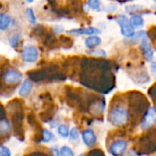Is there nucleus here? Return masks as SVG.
<instances>
[{
	"label": "nucleus",
	"mask_w": 156,
	"mask_h": 156,
	"mask_svg": "<svg viewBox=\"0 0 156 156\" xmlns=\"http://www.w3.org/2000/svg\"><path fill=\"white\" fill-rule=\"evenodd\" d=\"M51 152H52V155H53V156H59V155H60V151H58L57 148H52Z\"/></svg>",
	"instance_id": "25"
},
{
	"label": "nucleus",
	"mask_w": 156,
	"mask_h": 156,
	"mask_svg": "<svg viewBox=\"0 0 156 156\" xmlns=\"http://www.w3.org/2000/svg\"><path fill=\"white\" fill-rule=\"evenodd\" d=\"M11 18L6 13H0V30H6L11 24Z\"/></svg>",
	"instance_id": "11"
},
{
	"label": "nucleus",
	"mask_w": 156,
	"mask_h": 156,
	"mask_svg": "<svg viewBox=\"0 0 156 156\" xmlns=\"http://www.w3.org/2000/svg\"><path fill=\"white\" fill-rule=\"evenodd\" d=\"M21 79H22L21 73L15 69L8 70L3 75V80L8 85H16L20 83Z\"/></svg>",
	"instance_id": "3"
},
{
	"label": "nucleus",
	"mask_w": 156,
	"mask_h": 156,
	"mask_svg": "<svg viewBox=\"0 0 156 156\" xmlns=\"http://www.w3.org/2000/svg\"><path fill=\"white\" fill-rule=\"evenodd\" d=\"M128 143L124 140H119L114 141L110 147H109V151L113 156H121L124 154V152L127 150Z\"/></svg>",
	"instance_id": "5"
},
{
	"label": "nucleus",
	"mask_w": 156,
	"mask_h": 156,
	"mask_svg": "<svg viewBox=\"0 0 156 156\" xmlns=\"http://www.w3.org/2000/svg\"><path fill=\"white\" fill-rule=\"evenodd\" d=\"M87 6L96 11H99L101 9V3L99 0H88Z\"/></svg>",
	"instance_id": "15"
},
{
	"label": "nucleus",
	"mask_w": 156,
	"mask_h": 156,
	"mask_svg": "<svg viewBox=\"0 0 156 156\" xmlns=\"http://www.w3.org/2000/svg\"><path fill=\"white\" fill-rule=\"evenodd\" d=\"M154 124H156V109L154 108H150L142 119L141 128L143 129H147Z\"/></svg>",
	"instance_id": "6"
},
{
	"label": "nucleus",
	"mask_w": 156,
	"mask_h": 156,
	"mask_svg": "<svg viewBox=\"0 0 156 156\" xmlns=\"http://www.w3.org/2000/svg\"><path fill=\"white\" fill-rule=\"evenodd\" d=\"M129 23H130L132 28H140V27L143 26L144 20H143L141 16H140V15H133L130 18V20H129Z\"/></svg>",
	"instance_id": "14"
},
{
	"label": "nucleus",
	"mask_w": 156,
	"mask_h": 156,
	"mask_svg": "<svg viewBox=\"0 0 156 156\" xmlns=\"http://www.w3.org/2000/svg\"><path fill=\"white\" fill-rule=\"evenodd\" d=\"M27 15H28V18H29V20L31 24H35L36 23V17L34 15V12H33V9H27Z\"/></svg>",
	"instance_id": "21"
},
{
	"label": "nucleus",
	"mask_w": 156,
	"mask_h": 156,
	"mask_svg": "<svg viewBox=\"0 0 156 156\" xmlns=\"http://www.w3.org/2000/svg\"><path fill=\"white\" fill-rule=\"evenodd\" d=\"M100 43H101V39L98 36H90L85 41V44L88 49H94L98 47Z\"/></svg>",
	"instance_id": "12"
},
{
	"label": "nucleus",
	"mask_w": 156,
	"mask_h": 156,
	"mask_svg": "<svg viewBox=\"0 0 156 156\" xmlns=\"http://www.w3.org/2000/svg\"><path fill=\"white\" fill-rule=\"evenodd\" d=\"M78 137H79V131H78L77 128H73L70 131L69 134V138L71 140H78Z\"/></svg>",
	"instance_id": "20"
},
{
	"label": "nucleus",
	"mask_w": 156,
	"mask_h": 156,
	"mask_svg": "<svg viewBox=\"0 0 156 156\" xmlns=\"http://www.w3.org/2000/svg\"><path fill=\"white\" fill-rule=\"evenodd\" d=\"M132 153H133V151H130V152H129V154L127 156H136L135 154H132Z\"/></svg>",
	"instance_id": "27"
},
{
	"label": "nucleus",
	"mask_w": 156,
	"mask_h": 156,
	"mask_svg": "<svg viewBox=\"0 0 156 156\" xmlns=\"http://www.w3.org/2000/svg\"><path fill=\"white\" fill-rule=\"evenodd\" d=\"M151 73L156 75V63L155 62H152L151 65Z\"/></svg>",
	"instance_id": "24"
},
{
	"label": "nucleus",
	"mask_w": 156,
	"mask_h": 156,
	"mask_svg": "<svg viewBox=\"0 0 156 156\" xmlns=\"http://www.w3.org/2000/svg\"><path fill=\"white\" fill-rule=\"evenodd\" d=\"M119 27H120V30H121V33L123 36L127 37V38H131V37H134L135 35V32H134V30L133 28L131 27L130 23H129V20L127 19L126 16L124 15H119L118 17V20H117Z\"/></svg>",
	"instance_id": "2"
},
{
	"label": "nucleus",
	"mask_w": 156,
	"mask_h": 156,
	"mask_svg": "<svg viewBox=\"0 0 156 156\" xmlns=\"http://www.w3.org/2000/svg\"><path fill=\"white\" fill-rule=\"evenodd\" d=\"M27 2H29V3H32L33 2V0H26Z\"/></svg>",
	"instance_id": "28"
},
{
	"label": "nucleus",
	"mask_w": 156,
	"mask_h": 156,
	"mask_svg": "<svg viewBox=\"0 0 156 156\" xmlns=\"http://www.w3.org/2000/svg\"><path fill=\"white\" fill-rule=\"evenodd\" d=\"M140 46H141V49H142V51H143V55L146 59V61L148 62H151L153 58V51L151 49L149 43H148V40H147V37L143 38L141 41H140Z\"/></svg>",
	"instance_id": "8"
},
{
	"label": "nucleus",
	"mask_w": 156,
	"mask_h": 156,
	"mask_svg": "<svg viewBox=\"0 0 156 156\" xmlns=\"http://www.w3.org/2000/svg\"><path fill=\"white\" fill-rule=\"evenodd\" d=\"M32 88H33L32 82L30 80H26L20 87V88L19 90V95L22 98L28 97L30 94V92L32 91Z\"/></svg>",
	"instance_id": "9"
},
{
	"label": "nucleus",
	"mask_w": 156,
	"mask_h": 156,
	"mask_svg": "<svg viewBox=\"0 0 156 156\" xmlns=\"http://www.w3.org/2000/svg\"><path fill=\"white\" fill-rule=\"evenodd\" d=\"M118 1H119V3H126V2L130 1V0H118Z\"/></svg>",
	"instance_id": "26"
},
{
	"label": "nucleus",
	"mask_w": 156,
	"mask_h": 156,
	"mask_svg": "<svg viewBox=\"0 0 156 156\" xmlns=\"http://www.w3.org/2000/svg\"><path fill=\"white\" fill-rule=\"evenodd\" d=\"M129 112L124 106L119 105L114 107L109 112V120L115 126H122L127 123Z\"/></svg>",
	"instance_id": "1"
},
{
	"label": "nucleus",
	"mask_w": 156,
	"mask_h": 156,
	"mask_svg": "<svg viewBox=\"0 0 156 156\" xmlns=\"http://www.w3.org/2000/svg\"><path fill=\"white\" fill-rule=\"evenodd\" d=\"M58 133L61 137L62 138H67L70 134L69 131V127L66 125H60L58 127Z\"/></svg>",
	"instance_id": "16"
},
{
	"label": "nucleus",
	"mask_w": 156,
	"mask_h": 156,
	"mask_svg": "<svg viewBox=\"0 0 156 156\" xmlns=\"http://www.w3.org/2000/svg\"><path fill=\"white\" fill-rule=\"evenodd\" d=\"M53 138H54V136H53V134H52L50 130H48V129H43V131H42V141H44V142H49V141H51Z\"/></svg>",
	"instance_id": "18"
},
{
	"label": "nucleus",
	"mask_w": 156,
	"mask_h": 156,
	"mask_svg": "<svg viewBox=\"0 0 156 156\" xmlns=\"http://www.w3.org/2000/svg\"><path fill=\"white\" fill-rule=\"evenodd\" d=\"M20 40V34H15L12 37H10V39H9L10 46L13 47V48H16L18 46V44H19Z\"/></svg>",
	"instance_id": "19"
},
{
	"label": "nucleus",
	"mask_w": 156,
	"mask_h": 156,
	"mask_svg": "<svg viewBox=\"0 0 156 156\" xmlns=\"http://www.w3.org/2000/svg\"><path fill=\"white\" fill-rule=\"evenodd\" d=\"M154 1H155V2H156V0H154Z\"/></svg>",
	"instance_id": "30"
},
{
	"label": "nucleus",
	"mask_w": 156,
	"mask_h": 156,
	"mask_svg": "<svg viewBox=\"0 0 156 156\" xmlns=\"http://www.w3.org/2000/svg\"><path fill=\"white\" fill-rule=\"evenodd\" d=\"M39 57V51L34 46H27L22 51V59L26 62H35Z\"/></svg>",
	"instance_id": "4"
},
{
	"label": "nucleus",
	"mask_w": 156,
	"mask_h": 156,
	"mask_svg": "<svg viewBox=\"0 0 156 156\" xmlns=\"http://www.w3.org/2000/svg\"><path fill=\"white\" fill-rule=\"evenodd\" d=\"M0 156H11L10 150L6 146H0Z\"/></svg>",
	"instance_id": "22"
},
{
	"label": "nucleus",
	"mask_w": 156,
	"mask_h": 156,
	"mask_svg": "<svg viewBox=\"0 0 156 156\" xmlns=\"http://www.w3.org/2000/svg\"><path fill=\"white\" fill-rule=\"evenodd\" d=\"M142 8L141 7H139V6H136V5H133V6H129L126 8V11L128 13H132V12H137L138 10L141 9Z\"/></svg>",
	"instance_id": "23"
},
{
	"label": "nucleus",
	"mask_w": 156,
	"mask_h": 156,
	"mask_svg": "<svg viewBox=\"0 0 156 156\" xmlns=\"http://www.w3.org/2000/svg\"><path fill=\"white\" fill-rule=\"evenodd\" d=\"M82 138H83L84 143L88 147L93 146L97 142V136H96L95 132L90 129H87L83 131Z\"/></svg>",
	"instance_id": "7"
},
{
	"label": "nucleus",
	"mask_w": 156,
	"mask_h": 156,
	"mask_svg": "<svg viewBox=\"0 0 156 156\" xmlns=\"http://www.w3.org/2000/svg\"><path fill=\"white\" fill-rule=\"evenodd\" d=\"M60 156H74V154L70 147L63 146L60 150Z\"/></svg>",
	"instance_id": "17"
},
{
	"label": "nucleus",
	"mask_w": 156,
	"mask_h": 156,
	"mask_svg": "<svg viewBox=\"0 0 156 156\" xmlns=\"http://www.w3.org/2000/svg\"><path fill=\"white\" fill-rule=\"evenodd\" d=\"M79 156H85V154H80Z\"/></svg>",
	"instance_id": "29"
},
{
	"label": "nucleus",
	"mask_w": 156,
	"mask_h": 156,
	"mask_svg": "<svg viewBox=\"0 0 156 156\" xmlns=\"http://www.w3.org/2000/svg\"><path fill=\"white\" fill-rule=\"evenodd\" d=\"M70 33L77 34V35H92V34H97L99 33L100 30L97 28H86V29H76V30H72L69 31Z\"/></svg>",
	"instance_id": "10"
},
{
	"label": "nucleus",
	"mask_w": 156,
	"mask_h": 156,
	"mask_svg": "<svg viewBox=\"0 0 156 156\" xmlns=\"http://www.w3.org/2000/svg\"><path fill=\"white\" fill-rule=\"evenodd\" d=\"M10 130H11V126L9 121L4 118L0 119V135L9 134Z\"/></svg>",
	"instance_id": "13"
}]
</instances>
